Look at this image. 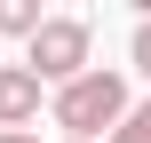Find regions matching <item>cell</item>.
Here are the masks:
<instances>
[{
  "label": "cell",
  "instance_id": "obj_1",
  "mask_svg": "<svg viewBox=\"0 0 151 143\" xmlns=\"http://www.w3.org/2000/svg\"><path fill=\"white\" fill-rule=\"evenodd\" d=\"M135 111V96H127V72H111V64H88L72 88H56L48 96V119L64 127V143H111V127Z\"/></svg>",
  "mask_w": 151,
  "mask_h": 143
},
{
  "label": "cell",
  "instance_id": "obj_2",
  "mask_svg": "<svg viewBox=\"0 0 151 143\" xmlns=\"http://www.w3.org/2000/svg\"><path fill=\"white\" fill-rule=\"evenodd\" d=\"M88 48H96V32H88V16H48L32 40H24V72L56 96V88H72L80 72H88Z\"/></svg>",
  "mask_w": 151,
  "mask_h": 143
},
{
  "label": "cell",
  "instance_id": "obj_3",
  "mask_svg": "<svg viewBox=\"0 0 151 143\" xmlns=\"http://www.w3.org/2000/svg\"><path fill=\"white\" fill-rule=\"evenodd\" d=\"M40 103H48V88L24 64H0V135H32L40 127Z\"/></svg>",
  "mask_w": 151,
  "mask_h": 143
},
{
  "label": "cell",
  "instance_id": "obj_4",
  "mask_svg": "<svg viewBox=\"0 0 151 143\" xmlns=\"http://www.w3.org/2000/svg\"><path fill=\"white\" fill-rule=\"evenodd\" d=\"M40 24H48V16H40V0H0V32H8V40H32Z\"/></svg>",
  "mask_w": 151,
  "mask_h": 143
},
{
  "label": "cell",
  "instance_id": "obj_5",
  "mask_svg": "<svg viewBox=\"0 0 151 143\" xmlns=\"http://www.w3.org/2000/svg\"><path fill=\"white\" fill-rule=\"evenodd\" d=\"M127 72L151 80V16H135V32H127Z\"/></svg>",
  "mask_w": 151,
  "mask_h": 143
},
{
  "label": "cell",
  "instance_id": "obj_6",
  "mask_svg": "<svg viewBox=\"0 0 151 143\" xmlns=\"http://www.w3.org/2000/svg\"><path fill=\"white\" fill-rule=\"evenodd\" d=\"M111 143H151V103H135V111L111 127Z\"/></svg>",
  "mask_w": 151,
  "mask_h": 143
},
{
  "label": "cell",
  "instance_id": "obj_7",
  "mask_svg": "<svg viewBox=\"0 0 151 143\" xmlns=\"http://www.w3.org/2000/svg\"><path fill=\"white\" fill-rule=\"evenodd\" d=\"M0 143H40V135H0Z\"/></svg>",
  "mask_w": 151,
  "mask_h": 143
}]
</instances>
